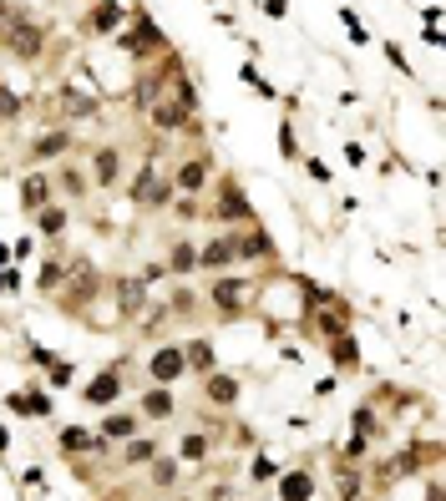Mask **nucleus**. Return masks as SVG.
<instances>
[{"label": "nucleus", "instance_id": "nucleus-28", "mask_svg": "<svg viewBox=\"0 0 446 501\" xmlns=\"http://www.w3.org/2000/svg\"><path fill=\"white\" fill-rule=\"evenodd\" d=\"M61 188H67V192H81L87 183H81V172H76V167H61Z\"/></svg>", "mask_w": 446, "mask_h": 501}, {"label": "nucleus", "instance_id": "nucleus-1", "mask_svg": "<svg viewBox=\"0 0 446 501\" xmlns=\"http://www.w3.org/2000/svg\"><path fill=\"white\" fill-rule=\"evenodd\" d=\"M6 51L20 56V61H36L46 51V26H36V20H11L6 26Z\"/></svg>", "mask_w": 446, "mask_h": 501}, {"label": "nucleus", "instance_id": "nucleus-18", "mask_svg": "<svg viewBox=\"0 0 446 501\" xmlns=\"http://www.w3.org/2000/svg\"><path fill=\"white\" fill-rule=\"evenodd\" d=\"M61 446L67 451H107V441H92L81 425H71V430H61Z\"/></svg>", "mask_w": 446, "mask_h": 501}, {"label": "nucleus", "instance_id": "nucleus-11", "mask_svg": "<svg viewBox=\"0 0 446 501\" xmlns=\"http://www.w3.org/2000/svg\"><path fill=\"white\" fill-rule=\"evenodd\" d=\"M117 390H122V375H117V369H107V375H97L81 395H87L92 405H107V400H117Z\"/></svg>", "mask_w": 446, "mask_h": 501}, {"label": "nucleus", "instance_id": "nucleus-31", "mask_svg": "<svg viewBox=\"0 0 446 501\" xmlns=\"http://www.w3.org/2000/svg\"><path fill=\"white\" fill-rule=\"evenodd\" d=\"M20 112V97H11L6 86H0V117H15Z\"/></svg>", "mask_w": 446, "mask_h": 501}, {"label": "nucleus", "instance_id": "nucleus-29", "mask_svg": "<svg viewBox=\"0 0 446 501\" xmlns=\"http://www.w3.org/2000/svg\"><path fill=\"white\" fill-rule=\"evenodd\" d=\"M335 360H355V344H350V334H335Z\"/></svg>", "mask_w": 446, "mask_h": 501}, {"label": "nucleus", "instance_id": "nucleus-33", "mask_svg": "<svg viewBox=\"0 0 446 501\" xmlns=\"http://www.w3.org/2000/svg\"><path fill=\"white\" fill-rule=\"evenodd\" d=\"M56 278H61V269H56V264H46V269H41V289H51Z\"/></svg>", "mask_w": 446, "mask_h": 501}, {"label": "nucleus", "instance_id": "nucleus-34", "mask_svg": "<svg viewBox=\"0 0 446 501\" xmlns=\"http://www.w3.org/2000/svg\"><path fill=\"white\" fill-rule=\"evenodd\" d=\"M0 20H6V0H0Z\"/></svg>", "mask_w": 446, "mask_h": 501}, {"label": "nucleus", "instance_id": "nucleus-24", "mask_svg": "<svg viewBox=\"0 0 446 501\" xmlns=\"http://www.w3.org/2000/svg\"><path fill=\"white\" fill-rule=\"evenodd\" d=\"M15 410H31V416H51V400L46 395H11Z\"/></svg>", "mask_w": 446, "mask_h": 501}, {"label": "nucleus", "instance_id": "nucleus-17", "mask_svg": "<svg viewBox=\"0 0 446 501\" xmlns=\"http://www.w3.org/2000/svg\"><path fill=\"white\" fill-rule=\"evenodd\" d=\"M142 416L167 421V416H173V395H167V390H147V395H142Z\"/></svg>", "mask_w": 446, "mask_h": 501}, {"label": "nucleus", "instance_id": "nucleus-14", "mask_svg": "<svg viewBox=\"0 0 446 501\" xmlns=\"http://www.w3.org/2000/svg\"><path fill=\"white\" fill-rule=\"evenodd\" d=\"M46 198H51V183H46V172H31V178L20 183V203H26V208H46Z\"/></svg>", "mask_w": 446, "mask_h": 501}, {"label": "nucleus", "instance_id": "nucleus-19", "mask_svg": "<svg viewBox=\"0 0 446 501\" xmlns=\"http://www.w3.org/2000/svg\"><path fill=\"white\" fill-rule=\"evenodd\" d=\"M67 132H46V137H36L31 142V157H56V152H67Z\"/></svg>", "mask_w": 446, "mask_h": 501}, {"label": "nucleus", "instance_id": "nucleus-21", "mask_svg": "<svg viewBox=\"0 0 446 501\" xmlns=\"http://www.w3.org/2000/svg\"><path fill=\"white\" fill-rule=\"evenodd\" d=\"M167 269H173V274H188V269H198V248L178 244L173 253H167Z\"/></svg>", "mask_w": 446, "mask_h": 501}, {"label": "nucleus", "instance_id": "nucleus-13", "mask_svg": "<svg viewBox=\"0 0 446 501\" xmlns=\"http://www.w3.org/2000/svg\"><path fill=\"white\" fill-rule=\"evenodd\" d=\"M142 304H147V289L137 284V278H132V284L122 278V284H117V309H122L127 319H132V314H142Z\"/></svg>", "mask_w": 446, "mask_h": 501}, {"label": "nucleus", "instance_id": "nucleus-25", "mask_svg": "<svg viewBox=\"0 0 446 501\" xmlns=\"http://www.w3.org/2000/svg\"><path fill=\"white\" fill-rule=\"evenodd\" d=\"M36 223H41V233H61V228H67V213H61V208H41Z\"/></svg>", "mask_w": 446, "mask_h": 501}, {"label": "nucleus", "instance_id": "nucleus-6", "mask_svg": "<svg viewBox=\"0 0 446 501\" xmlns=\"http://www.w3.org/2000/svg\"><path fill=\"white\" fill-rule=\"evenodd\" d=\"M61 112H67L71 122H81V117H97V97L92 92H81V86H61Z\"/></svg>", "mask_w": 446, "mask_h": 501}, {"label": "nucleus", "instance_id": "nucleus-4", "mask_svg": "<svg viewBox=\"0 0 446 501\" xmlns=\"http://www.w3.org/2000/svg\"><path fill=\"white\" fill-rule=\"evenodd\" d=\"M193 101H198V97H193V86L183 81L173 101H158V106H153V122H158V127H167V132H173V127H183V117L193 112Z\"/></svg>", "mask_w": 446, "mask_h": 501}, {"label": "nucleus", "instance_id": "nucleus-27", "mask_svg": "<svg viewBox=\"0 0 446 501\" xmlns=\"http://www.w3.org/2000/svg\"><path fill=\"white\" fill-rule=\"evenodd\" d=\"M132 430H137V416H107V435L122 441V435H132Z\"/></svg>", "mask_w": 446, "mask_h": 501}, {"label": "nucleus", "instance_id": "nucleus-3", "mask_svg": "<svg viewBox=\"0 0 446 501\" xmlns=\"http://www.w3.org/2000/svg\"><path fill=\"white\" fill-rule=\"evenodd\" d=\"M249 294H253V289L244 284V278H218V284L208 289V304H214L218 314H239L244 304H249Z\"/></svg>", "mask_w": 446, "mask_h": 501}, {"label": "nucleus", "instance_id": "nucleus-30", "mask_svg": "<svg viewBox=\"0 0 446 501\" xmlns=\"http://www.w3.org/2000/svg\"><path fill=\"white\" fill-rule=\"evenodd\" d=\"M173 476H178L173 461H158V466H153V481H158V486H173Z\"/></svg>", "mask_w": 446, "mask_h": 501}, {"label": "nucleus", "instance_id": "nucleus-7", "mask_svg": "<svg viewBox=\"0 0 446 501\" xmlns=\"http://www.w3.org/2000/svg\"><path fill=\"white\" fill-rule=\"evenodd\" d=\"M92 172H97L102 188H112V183L122 178V152H117V147H102L97 157H92Z\"/></svg>", "mask_w": 446, "mask_h": 501}, {"label": "nucleus", "instance_id": "nucleus-23", "mask_svg": "<svg viewBox=\"0 0 446 501\" xmlns=\"http://www.w3.org/2000/svg\"><path fill=\"white\" fill-rule=\"evenodd\" d=\"M153 456H158L153 441H132V446L122 451V461H127V466H142V461H153Z\"/></svg>", "mask_w": 446, "mask_h": 501}, {"label": "nucleus", "instance_id": "nucleus-32", "mask_svg": "<svg viewBox=\"0 0 446 501\" xmlns=\"http://www.w3.org/2000/svg\"><path fill=\"white\" fill-rule=\"evenodd\" d=\"M279 147H284V157H294V152H300V142H294V132H289V127L279 132Z\"/></svg>", "mask_w": 446, "mask_h": 501}, {"label": "nucleus", "instance_id": "nucleus-5", "mask_svg": "<svg viewBox=\"0 0 446 501\" xmlns=\"http://www.w3.org/2000/svg\"><path fill=\"white\" fill-rule=\"evenodd\" d=\"M147 375H153L158 385H173V380H183V375H188L183 350H158V355H153V365H147Z\"/></svg>", "mask_w": 446, "mask_h": 501}, {"label": "nucleus", "instance_id": "nucleus-16", "mask_svg": "<svg viewBox=\"0 0 446 501\" xmlns=\"http://www.w3.org/2000/svg\"><path fill=\"white\" fill-rule=\"evenodd\" d=\"M208 400H214V405H233V400H239V380H233V375H208Z\"/></svg>", "mask_w": 446, "mask_h": 501}, {"label": "nucleus", "instance_id": "nucleus-22", "mask_svg": "<svg viewBox=\"0 0 446 501\" xmlns=\"http://www.w3.org/2000/svg\"><path fill=\"white\" fill-rule=\"evenodd\" d=\"M183 365H193V369H208V365H214V350H208V339H193V344H188V350H183Z\"/></svg>", "mask_w": 446, "mask_h": 501}, {"label": "nucleus", "instance_id": "nucleus-8", "mask_svg": "<svg viewBox=\"0 0 446 501\" xmlns=\"http://www.w3.org/2000/svg\"><path fill=\"white\" fill-rule=\"evenodd\" d=\"M122 46L132 51V56H147L153 46H162V36H158L153 20H137V31H132V36H122Z\"/></svg>", "mask_w": 446, "mask_h": 501}, {"label": "nucleus", "instance_id": "nucleus-26", "mask_svg": "<svg viewBox=\"0 0 446 501\" xmlns=\"http://www.w3.org/2000/svg\"><path fill=\"white\" fill-rule=\"evenodd\" d=\"M208 456V435H183V461H203Z\"/></svg>", "mask_w": 446, "mask_h": 501}, {"label": "nucleus", "instance_id": "nucleus-9", "mask_svg": "<svg viewBox=\"0 0 446 501\" xmlns=\"http://www.w3.org/2000/svg\"><path fill=\"white\" fill-rule=\"evenodd\" d=\"M314 496V476L309 471H289L279 481V501H309Z\"/></svg>", "mask_w": 446, "mask_h": 501}, {"label": "nucleus", "instance_id": "nucleus-10", "mask_svg": "<svg viewBox=\"0 0 446 501\" xmlns=\"http://www.w3.org/2000/svg\"><path fill=\"white\" fill-rule=\"evenodd\" d=\"M233 258H239L233 238H214L208 248H198V264H203V269H223V264H233Z\"/></svg>", "mask_w": 446, "mask_h": 501}, {"label": "nucleus", "instance_id": "nucleus-12", "mask_svg": "<svg viewBox=\"0 0 446 501\" xmlns=\"http://www.w3.org/2000/svg\"><path fill=\"white\" fill-rule=\"evenodd\" d=\"M249 213H253V208L244 203V192L233 188V183H223V198H218V218H228V223H244Z\"/></svg>", "mask_w": 446, "mask_h": 501}, {"label": "nucleus", "instance_id": "nucleus-2", "mask_svg": "<svg viewBox=\"0 0 446 501\" xmlns=\"http://www.w3.org/2000/svg\"><path fill=\"white\" fill-rule=\"evenodd\" d=\"M167 192H173V183H167L158 167H142L137 183H132V203H142V208H167Z\"/></svg>", "mask_w": 446, "mask_h": 501}, {"label": "nucleus", "instance_id": "nucleus-15", "mask_svg": "<svg viewBox=\"0 0 446 501\" xmlns=\"http://www.w3.org/2000/svg\"><path fill=\"white\" fill-rule=\"evenodd\" d=\"M203 183H208V162H203V157H193V162L178 167V188H183V192H203Z\"/></svg>", "mask_w": 446, "mask_h": 501}, {"label": "nucleus", "instance_id": "nucleus-20", "mask_svg": "<svg viewBox=\"0 0 446 501\" xmlns=\"http://www.w3.org/2000/svg\"><path fill=\"white\" fill-rule=\"evenodd\" d=\"M117 20H122V6H112V0H107V6H97V10L87 15V26H92V31H117Z\"/></svg>", "mask_w": 446, "mask_h": 501}]
</instances>
